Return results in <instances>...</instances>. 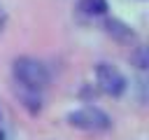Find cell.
Masks as SVG:
<instances>
[{
    "label": "cell",
    "mask_w": 149,
    "mask_h": 140,
    "mask_svg": "<svg viewBox=\"0 0 149 140\" xmlns=\"http://www.w3.org/2000/svg\"><path fill=\"white\" fill-rule=\"evenodd\" d=\"M105 30H107L114 40H119V42H130V40H135V30H133L128 23H123L121 19H105Z\"/></svg>",
    "instance_id": "277c9868"
},
{
    "label": "cell",
    "mask_w": 149,
    "mask_h": 140,
    "mask_svg": "<svg viewBox=\"0 0 149 140\" xmlns=\"http://www.w3.org/2000/svg\"><path fill=\"white\" fill-rule=\"evenodd\" d=\"M130 61H133L140 70H144V68L149 65V61H147V49H144V47H135V51L130 54Z\"/></svg>",
    "instance_id": "52a82bcc"
},
{
    "label": "cell",
    "mask_w": 149,
    "mask_h": 140,
    "mask_svg": "<svg viewBox=\"0 0 149 140\" xmlns=\"http://www.w3.org/2000/svg\"><path fill=\"white\" fill-rule=\"evenodd\" d=\"M95 82H98L100 91H105L109 96H121L128 86L123 72L119 68H114L112 63H98L95 65Z\"/></svg>",
    "instance_id": "3957f363"
},
{
    "label": "cell",
    "mask_w": 149,
    "mask_h": 140,
    "mask_svg": "<svg viewBox=\"0 0 149 140\" xmlns=\"http://www.w3.org/2000/svg\"><path fill=\"white\" fill-rule=\"evenodd\" d=\"M16 96H19V100H21L30 112H40V107H42L40 91H33V89H26V86H16Z\"/></svg>",
    "instance_id": "5b68a950"
},
{
    "label": "cell",
    "mask_w": 149,
    "mask_h": 140,
    "mask_svg": "<svg viewBox=\"0 0 149 140\" xmlns=\"http://www.w3.org/2000/svg\"><path fill=\"white\" fill-rule=\"evenodd\" d=\"M0 140H5V133H2V131H0Z\"/></svg>",
    "instance_id": "9c48e42d"
},
{
    "label": "cell",
    "mask_w": 149,
    "mask_h": 140,
    "mask_svg": "<svg viewBox=\"0 0 149 140\" xmlns=\"http://www.w3.org/2000/svg\"><path fill=\"white\" fill-rule=\"evenodd\" d=\"M12 72L19 82V86H26V89H33V91H42L49 86V68L33 58V56H19L14 63H12Z\"/></svg>",
    "instance_id": "6da1fadb"
},
{
    "label": "cell",
    "mask_w": 149,
    "mask_h": 140,
    "mask_svg": "<svg viewBox=\"0 0 149 140\" xmlns=\"http://www.w3.org/2000/svg\"><path fill=\"white\" fill-rule=\"evenodd\" d=\"M2 28H5V12L0 9V33H2Z\"/></svg>",
    "instance_id": "ba28073f"
},
{
    "label": "cell",
    "mask_w": 149,
    "mask_h": 140,
    "mask_svg": "<svg viewBox=\"0 0 149 140\" xmlns=\"http://www.w3.org/2000/svg\"><path fill=\"white\" fill-rule=\"evenodd\" d=\"M79 9L91 16H100L107 12V0H79Z\"/></svg>",
    "instance_id": "8992f818"
},
{
    "label": "cell",
    "mask_w": 149,
    "mask_h": 140,
    "mask_svg": "<svg viewBox=\"0 0 149 140\" xmlns=\"http://www.w3.org/2000/svg\"><path fill=\"white\" fill-rule=\"evenodd\" d=\"M68 121H70V126L81 128V131H105V128H109L107 112H102L95 105H81V107L72 110L68 114Z\"/></svg>",
    "instance_id": "7a4b0ae2"
}]
</instances>
